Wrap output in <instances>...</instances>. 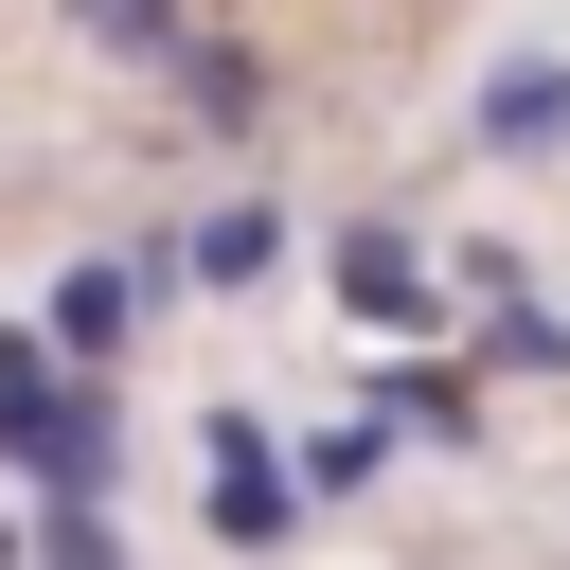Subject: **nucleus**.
Wrapping results in <instances>:
<instances>
[{"mask_svg": "<svg viewBox=\"0 0 570 570\" xmlns=\"http://www.w3.org/2000/svg\"><path fill=\"white\" fill-rule=\"evenodd\" d=\"M392 445H410V428H392V410H374V428H321V445H303V499H356V481H374V463H392Z\"/></svg>", "mask_w": 570, "mask_h": 570, "instance_id": "5", "label": "nucleus"}, {"mask_svg": "<svg viewBox=\"0 0 570 570\" xmlns=\"http://www.w3.org/2000/svg\"><path fill=\"white\" fill-rule=\"evenodd\" d=\"M249 267H285V214H214L196 232V285H249Z\"/></svg>", "mask_w": 570, "mask_h": 570, "instance_id": "7", "label": "nucleus"}, {"mask_svg": "<svg viewBox=\"0 0 570 570\" xmlns=\"http://www.w3.org/2000/svg\"><path fill=\"white\" fill-rule=\"evenodd\" d=\"M196 445H214V534H232V552H267V534H285V463H267V428H249V410H214Z\"/></svg>", "mask_w": 570, "mask_h": 570, "instance_id": "2", "label": "nucleus"}, {"mask_svg": "<svg viewBox=\"0 0 570 570\" xmlns=\"http://www.w3.org/2000/svg\"><path fill=\"white\" fill-rule=\"evenodd\" d=\"M392 428H410V445H481V392H463V374H392Z\"/></svg>", "mask_w": 570, "mask_h": 570, "instance_id": "4", "label": "nucleus"}, {"mask_svg": "<svg viewBox=\"0 0 570 570\" xmlns=\"http://www.w3.org/2000/svg\"><path fill=\"white\" fill-rule=\"evenodd\" d=\"M481 125H499V142H570V71H499Z\"/></svg>", "mask_w": 570, "mask_h": 570, "instance_id": "6", "label": "nucleus"}, {"mask_svg": "<svg viewBox=\"0 0 570 570\" xmlns=\"http://www.w3.org/2000/svg\"><path fill=\"white\" fill-rule=\"evenodd\" d=\"M89 570H107V552H89Z\"/></svg>", "mask_w": 570, "mask_h": 570, "instance_id": "10", "label": "nucleus"}, {"mask_svg": "<svg viewBox=\"0 0 570 570\" xmlns=\"http://www.w3.org/2000/svg\"><path fill=\"white\" fill-rule=\"evenodd\" d=\"M89 18H107V36H160V0H89Z\"/></svg>", "mask_w": 570, "mask_h": 570, "instance_id": "9", "label": "nucleus"}, {"mask_svg": "<svg viewBox=\"0 0 570 570\" xmlns=\"http://www.w3.org/2000/svg\"><path fill=\"white\" fill-rule=\"evenodd\" d=\"M481 356H499V374H570V321H534V303H499V321H481Z\"/></svg>", "mask_w": 570, "mask_h": 570, "instance_id": "8", "label": "nucleus"}, {"mask_svg": "<svg viewBox=\"0 0 570 570\" xmlns=\"http://www.w3.org/2000/svg\"><path fill=\"white\" fill-rule=\"evenodd\" d=\"M53 356H71V338H0V445H18L53 499H89V481H107V428H89V392H71Z\"/></svg>", "mask_w": 570, "mask_h": 570, "instance_id": "1", "label": "nucleus"}, {"mask_svg": "<svg viewBox=\"0 0 570 570\" xmlns=\"http://www.w3.org/2000/svg\"><path fill=\"white\" fill-rule=\"evenodd\" d=\"M338 303H356L374 338H428V321H445L428 267H410V232H338Z\"/></svg>", "mask_w": 570, "mask_h": 570, "instance_id": "3", "label": "nucleus"}]
</instances>
